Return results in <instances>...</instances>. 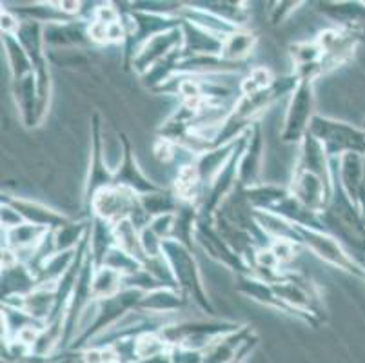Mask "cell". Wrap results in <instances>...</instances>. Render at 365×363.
Returning <instances> with one entry per match:
<instances>
[{
	"label": "cell",
	"instance_id": "11",
	"mask_svg": "<svg viewBox=\"0 0 365 363\" xmlns=\"http://www.w3.org/2000/svg\"><path fill=\"white\" fill-rule=\"evenodd\" d=\"M122 140V164L120 168L115 171L113 176V185H118V188H128L133 193H137L138 196L149 195V193L160 191V185L153 184L151 180L145 178L144 173L138 168L137 160L133 156L131 142L125 135H120Z\"/></svg>",
	"mask_w": 365,
	"mask_h": 363
},
{
	"label": "cell",
	"instance_id": "23",
	"mask_svg": "<svg viewBox=\"0 0 365 363\" xmlns=\"http://www.w3.org/2000/svg\"><path fill=\"white\" fill-rule=\"evenodd\" d=\"M274 82H277V76L267 68H253L244 78H240V96L257 95V93L271 88Z\"/></svg>",
	"mask_w": 365,
	"mask_h": 363
},
{
	"label": "cell",
	"instance_id": "24",
	"mask_svg": "<svg viewBox=\"0 0 365 363\" xmlns=\"http://www.w3.org/2000/svg\"><path fill=\"white\" fill-rule=\"evenodd\" d=\"M361 129H365V118H364V124H361Z\"/></svg>",
	"mask_w": 365,
	"mask_h": 363
},
{
	"label": "cell",
	"instance_id": "4",
	"mask_svg": "<svg viewBox=\"0 0 365 363\" xmlns=\"http://www.w3.org/2000/svg\"><path fill=\"white\" fill-rule=\"evenodd\" d=\"M273 285L278 298L293 311L294 316L304 318L305 322H314V316H322V298L317 285L309 280L302 278L300 275L285 272V276Z\"/></svg>",
	"mask_w": 365,
	"mask_h": 363
},
{
	"label": "cell",
	"instance_id": "22",
	"mask_svg": "<svg viewBox=\"0 0 365 363\" xmlns=\"http://www.w3.org/2000/svg\"><path fill=\"white\" fill-rule=\"evenodd\" d=\"M102 265L113 269V271H117L118 275H122L124 278H131V276H137L138 272L144 271V265H142L140 260H137L135 256L125 252L124 249H120L118 245H115V247L108 252V256H106L104 264Z\"/></svg>",
	"mask_w": 365,
	"mask_h": 363
},
{
	"label": "cell",
	"instance_id": "10",
	"mask_svg": "<svg viewBox=\"0 0 365 363\" xmlns=\"http://www.w3.org/2000/svg\"><path fill=\"white\" fill-rule=\"evenodd\" d=\"M289 191L305 208L320 215L327 208L331 196H333V182H327V180L320 178L313 173L294 169Z\"/></svg>",
	"mask_w": 365,
	"mask_h": 363
},
{
	"label": "cell",
	"instance_id": "12",
	"mask_svg": "<svg viewBox=\"0 0 365 363\" xmlns=\"http://www.w3.org/2000/svg\"><path fill=\"white\" fill-rule=\"evenodd\" d=\"M2 204L9 205L16 215L21 216L22 222L26 224L36 225V227H44L49 231H56V229L68 225L71 220L64 216L62 213L49 209L46 205L38 204V202H31L26 198H15V196H4Z\"/></svg>",
	"mask_w": 365,
	"mask_h": 363
},
{
	"label": "cell",
	"instance_id": "18",
	"mask_svg": "<svg viewBox=\"0 0 365 363\" xmlns=\"http://www.w3.org/2000/svg\"><path fill=\"white\" fill-rule=\"evenodd\" d=\"M255 48H257V36L240 28L224 39L220 58H224L225 62H231V64L242 66L251 56Z\"/></svg>",
	"mask_w": 365,
	"mask_h": 363
},
{
	"label": "cell",
	"instance_id": "13",
	"mask_svg": "<svg viewBox=\"0 0 365 363\" xmlns=\"http://www.w3.org/2000/svg\"><path fill=\"white\" fill-rule=\"evenodd\" d=\"M262 151H264V136H262L260 124L257 122L249 129L247 144H245L240 164H238V185L242 189H249L262 184Z\"/></svg>",
	"mask_w": 365,
	"mask_h": 363
},
{
	"label": "cell",
	"instance_id": "6",
	"mask_svg": "<svg viewBox=\"0 0 365 363\" xmlns=\"http://www.w3.org/2000/svg\"><path fill=\"white\" fill-rule=\"evenodd\" d=\"M195 242L207 252L209 256L222 265L233 271L235 275H251L245 260L238 252L233 251V247L224 240V236L217 231L213 222H205L198 220L197 227H195Z\"/></svg>",
	"mask_w": 365,
	"mask_h": 363
},
{
	"label": "cell",
	"instance_id": "9",
	"mask_svg": "<svg viewBox=\"0 0 365 363\" xmlns=\"http://www.w3.org/2000/svg\"><path fill=\"white\" fill-rule=\"evenodd\" d=\"M184 46V31L180 28L168 29L164 33H158L153 39H149L145 44L140 46L135 56H133V69L138 73V75H145L153 66H157L158 62H162L164 58H168L169 55H173L175 51L182 49Z\"/></svg>",
	"mask_w": 365,
	"mask_h": 363
},
{
	"label": "cell",
	"instance_id": "7",
	"mask_svg": "<svg viewBox=\"0 0 365 363\" xmlns=\"http://www.w3.org/2000/svg\"><path fill=\"white\" fill-rule=\"evenodd\" d=\"M331 165L340 188L365 218V155L349 153L340 158H331Z\"/></svg>",
	"mask_w": 365,
	"mask_h": 363
},
{
	"label": "cell",
	"instance_id": "19",
	"mask_svg": "<svg viewBox=\"0 0 365 363\" xmlns=\"http://www.w3.org/2000/svg\"><path fill=\"white\" fill-rule=\"evenodd\" d=\"M245 198L251 208L258 213H271L285 196L289 195V188L273 184H258L255 188L244 189Z\"/></svg>",
	"mask_w": 365,
	"mask_h": 363
},
{
	"label": "cell",
	"instance_id": "8",
	"mask_svg": "<svg viewBox=\"0 0 365 363\" xmlns=\"http://www.w3.org/2000/svg\"><path fill=\"white\" fill-rule=\"evenodd\" d=\"M91 136V162H89V173L84 188V205L88 213L95 195L102 191V189L113 185V176H115V171L108 168L104 160V153H102V126L98 113L93 115Z\"/></svg>",
	"mask_w": 365,
	"mask_h": 363
},
{
	"label": "cell",
	"instance_id": "15",
	"mask_svg": "<svg viewBox=\"0 0 365 363\" xmlns=\"http://www.w3.org/2000/svg\"><path fill=\"white\" fill-rule=\"evenodd\" d=\"M187 296L178 289L158 287L148 291L138 304V312L153 316H165L171 312H178L187 305Z\"/></svg>",
	"mask_w": 365,
	"mask_h": 363
},
{
	"label": "cell",
	"instance_id": "14",
	"mask_svg": "<svg viewBox=\"0 0 365 363\" xmlns=\"http://www.w3.org/2000/svg\"><path fill=\"white\" fill-rule=\"evenodd\" d=\"M184 31V46H182V58H195V56H220L224 39L205 31L198 26L182 20Z\"/></svg>",
	"mask_w": 365,
	"mask_h": 363
},
{
	"label": "cell",
	"instance_id": "3",
	"mask_svg": "<svg viewBox=\"0 0 365 363\" xmlns=\"http://www.w3.org/2000/svg\"><path fill=\"white\" fill-rule=\"evenodd\" d=\"M314 82L298 78L297 88L289 96V106L285 111L282 140L285 144H300L309 133V126L314 118Z\"/></svg>",
	"mask_w": 365,
	"mask_h": 363
},
{
	"label": "cell",
	"instance_id": "21",
	"mask_svg": "<svg viewBox=\"0 0 365 363\" xmlns=\"http://www.w3.org/2000/svg\"><path fill=\"white\" fill-rule=\"evenodd\" d=\"M124 276L118 275L117 271L106 267H95V275H93V300H106L111 296H117L118 292L124 291Z\"/></svg>",
	"mask_w": 365,
	"mask_h": 363
},
{
	"label": "cell",
	"instance_id": "17",
	"mask_svg": "<svg viewBox=\"0 0 365 363\" xmlns=\"http://www.w3.org/2000/svg\"><path fill=\"white\" fill-rule=\"evenodd\" d=\"M36 287H38V282L35 275L22 262L2 269V302L9 298H21L35 291Z\"/></svg>",
	"mask_w": 365,
	"mask_h": 363
},
{
	"label": "cell",
	"instance_id": "16",
	"mask_svg": "<svg viewBox=\"0 0 365 363\" xmlns=\"http://www.w3.org/2000/svg\"><path fill=\"white\" fill-rule=\"evenodd\" d=\"M235 289H237L240 295H245L247 298L255 300L257 304L265 305V307L273 309V311L287 312V315L294 316L293 311H291L287 305L282 302L280 298L274 292L273 285L260 280L258 276L253 275H238L237 276V284H235Z\"/></svg>",
	"mask_w": 365,
	"mask_h": 363
},
{
	"label": "cell",
	"instance_id": "25",
	"mask_svg": "<svg viewBox=\"0 0 365 363\" xmlns=\"http://www.w3.org/2000/svg\"><path fill=\"white\" fill-rule=\"evenodd\" d=\"M364 282H365V272H364Z\"/></svg>",
	"mask_w": 365,
	"mask_h": 363
},
{
	"label": "cell",
	"instance_id": "1",
	"mask_svg": "<svg viewBox=\"0 0 365 363\" xmlns=\"http://www.w3.org/2000/svg\"><path fill=\"white\" fill-rule=\"evenodd\" d=\"M162 256L171 269L178 291L184 292L187 300L195 302L198 309H202L207 315H213L215 309L204 289V282H202L197 260L193 256V249L184 245L178 240H164L162 242Z\"/></svg>",
	"mask_w": 365,
	"mask_h": 363
},
{
	"label": "cell",
	"instance_id": "2",
	"mask_svg": "<svg viewBox=\"0 0 365 363\" xmlns=\"http://www.w3.org/2000/svg\"><path fill=\"white\" fill-rule=\"evenodd\" d=\"M309 135L320 142L329 158H340L349 153L365 155V129L341 120L314 115L309 126Z\"/></svg>",
	"mask_w": 365,
	"mask_h": 363
},
{
	"label": "cell",
	"instance_id": "5",
	"mask_svg": "<svg viewBox=\"0 0 365 363\" xmlns=\"http://www.w3.org/2000/svg\"><path fill=\"white\" fill-rule=\"evenodd\" d=\"M298 232L302 236V245L305 249H309L311 252L318 256L320 260L327 262L333 267L341 269V271L349 272V275L358 276V278L364 280L365 269L358 264L356 260L345 251L344 245L338 242L334 236H331L329 232L318 231V229H305L298 227Z\"/></svg>",
	"mask_w": 365,
	"mask_h": 363
},
{
	"label": "cell",
	"instance_id": "20",
	"mask_svg": "<svg viewBox=\"0 0 365 363\" xmlns=\"http://www.w3.org/2000/svg\"><path fill=\"white\" fill-rule=\"evenodd\" d=\"M180 200L175 195L173 189H164L157 193H149V195L140 196V205L144 209L145 216L151 222L153 218L162 215H171V213H177L178 208H180Z\"/></svg>",
	"mask_w": 365,
	"mask_h": 363
}]
</instances>
